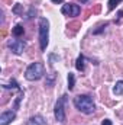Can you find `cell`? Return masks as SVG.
Listing matches in <instances>:
<instances>
[{"label":"cell","instance_id":"3","mask_svg":"<svg viewBox=\"0 0 123 125\" xmlns=\"http://www.w3.org/2000/svg\"><path fill=\"white\" fill-rule=\"evenodd\" d=\"M49 42V22L45 18L39 19V45L41 51H45Z\"/></svg>","mask_w":123,"mask_h":125},{"label":"cell","instance_id":"10","mask_svg":"<svg viewBox=\"0 0 123 125\" xmlns=\"http://www.w3.org/2000/svg\"><path fill=\"white\" fill-rule=\"evenodd\" d=\"M84 55H78V58H77V61H75V68L78 70V71H84Z\"/></svg>","mask_w":123,"mask_h":125},{"label":"cell","instance_id":"9","mask_svg":"<svg viewBox=\"0 0 123 125\" xmlns=\"http://www.w3.org/2000/svg\"><path fill=\"white\" fill-rule=\"evenodd\" d=\"M113 93L116 94V96L123 94V80L116 82V84H114V87H113Z\"/></svg>","mask_w":123,"mask_h":125},{"label":"cell","instance_id":"13","mask_svg":"<svg viewBox=\"0 0 123 125\" xmlns=\"http://www.w3.org/2000/svg\"><path fill=\"white\" fill-rule=\"evenodd\" d=\"M122 0H109V10H113Z\"/></svg>","mask_w":123,"mask_h":125},{"label":"cell","instance_id":"5","mask_svg":"<svg viewBox=\"0 0 123 125\" xmlns=\"http://www.w3.org/2000/svg\"><path fill=\"white\" fill-rule=\"evenodd\" d=\"M7 47H9L10 51H12L13 54H16V55L23 54L25 50H26V44H25V41H22V39H9Z\"/></svg>","mask_w":123,"mask_h":125},{"label":"cell","instance_id":"16","mask_svg":"<svg viewBox=\"0 0 123 125\" xmlns=\"http://www.w3.org/2000/svg\"><path fill=\"white\" fill-rule=\"evenodd\" d=\"M101 125H112V121H109V119H104Z\"/></svg>","mask_w":123,"mask_h":125},{"label":"cell","instance_id":"14","mask_svg":"<svg viewBox=\"0 0 123 125\" xmlns=\"http://www.w3.org/2000/svg\"><path fill=\"white\" fill-rule=\"evenodd\" d=\"M13 13H16V15L22 13V4H16V6L13 7Z\"/></svg>","mask_w":123,"mask_h":125},{"label":"cell","instance_id":"2","mask_svg":"<svg viewBox=\"0 0 123 125\" xmlns=\"http://www.w3.org/2000/svg\"><path fill=\"white\" fill-rule=\"evenodd\" d=\"M44 74H45V67H44L42 62H39V61L29 64L28 68H26V71H25V77L29 82H35V80L42 79Z\"/></svg>","mask_w":123,"mask_h":125},{"label":"cell","instance_id":"7","mask_svg":"<svg viewBox=\"0 0 123 125\" xmlns=\"http://www.w3.org/2000/svg\"><path fill=\"white\" fill-rule=\"evenodd\" d=\"M15 118H16V112L15 111H4L0 115V125H9Z\"/></svg>","mask_w":123,"mask_h":125},{"label":"cell","instance_id":"12","mask_svg":"<svg viewBox=\"0 0 123 125\" xmlns=\"http://www.w3.org/2000/svg\"><path fill=\"white\" fill-rule=\"evenodd\" d=\"M74 84H75V76H74L72 73H70V74H68V89L72 90V89H74Z\"/></svg>","mask_w":123,"mask_h":125},{"label":"cell","instance_id":"15","mask_svg":"<svg viewBox=\"0 0 123 125\" xmlns=\"http://www.w3.org/2000/svg\"><path fill=\"white\" fill-rule=\"evenodd\" d=\"M104 28H107V23H104V25H101V26H100V28H98L97 31H94L93 33H94V35H97V33H100V32H103V31H104Z\"/></svg>","mask_w":123,"mask_h":125},{"label":"cell","instance_id":"11","mask_svg":"<svg viewBox=\"0 0 123 125\" xmlns=\"http://www.w3.org/2000/svg\"><path fill=\"white\" fill-rule=\"evenodd\" d=\"M12 33H13L15 36H22V35L25 33V28H23L22 25H16V26L12 29Z\"/></svg>","mask_w":123,"mask_h":125},{"label":"cell","instance_id":"8","mask_svg":"<svg viewBox=\"0 0 123 125\" xmlns=\"http://www.w3.org/2000/svg\"><path fill=\"white\" fill-rule=\"evenodd\" d=\"M26 125H48V124H46V119L42 115H33V116L29 118Z\"/></svg>","mask_w":123,"mask_h":125},{"label":"cell","instance_id":"4","mask_svg":"<svg viewBox=\"0 0 123 125\" xmlns=\"http://www.w3.org/2000/svg\"><path fill=\"white\" fill-rule=\"evenodd\" d=\"M65 103H67V94H62L61 97L57 100L55 108H54L55 119H57L58 122H61V124L65 122Z\"/></svg>","mask_w":123,"mask_h":125},{"label":"cell","instance_id":"18","mask_svg":"<svg viewBox=\"0 0 123 125\" xmlns=\"http://www.w3.org/2000/svg\"><path fill=\"white\" fill-rule=\"evenodd\" d=\"M86 1H88V0H80V3H86Z\"/></svg>","mask_w":123,"mask_h":125},{"label":"cell","instance_id":"1","mask_svg":"<svg viewBox=\"0 0 123 125\" xmlns=\"http://www.w3.org/2000/svg\"><path fill=\"white\" fill-rule=\"evenodd\" d=\"M74 106L80 112H83L86 115H91L93 112L96 111L94 100H93L91 96H88V94H78V96H75L74 97Z\"/></svg>","mask_w":123,"mask_h":125},{"label":"cell","instance_id":"6","mask_svg":"<svg viewBox=\"0 0 123 125\" xmlns=\"http://www.w3.org/2000/svg\"><path fill=\"white\" fill-rule=\"evenodd\" d=\"M61 12L64 13V15H67V16L75 18V16H78V15H80L81 7H80L78 4H75V3H67V4H64V6H62Z\"/></svg>","mask_w":123,"mask_h":125},{"label":"cell","instance_id":"17","mask_svg":"<svg viewBox=\"0 0 123 125\" xmlns=\"http://www.w3.org/2000/svg\"><path fill=\"white\" fill-rule=\"evenodd\" d=\"M64 0H52V3H62Z\"/></svg>","mask_w":123,"mask_h":125}]
</instances>
